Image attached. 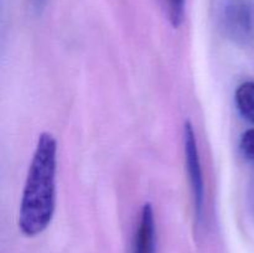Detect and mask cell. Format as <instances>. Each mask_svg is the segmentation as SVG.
Wrapping results in <instances>:
<instances>
[{
    "label": "cell",
    "mask_w": 254,
    "mask_h": 253,
    "mask_svg": "<svg viewBox=\"0 0 254 253\" xmlns=\"http://www.w3.org/2000/svg\"><path fill=\"white\" fill-rule=\"evenodd\" d=\"M31 4H32V6H34L35 10H37V11H41V10L45 7V5L47 4V0H31Z\"/></svg>",
    "instance_id": "ba28073f"
},
{
    "label": "cell",
    "mask_w": 254,
    "mask_h": 253,
    "mask_svg": "<svg viewBox=\"0 0 254 253\" xmlns=\"http://www.w3.org/2000/svg\"><path fill=\"white\" fill-rule=\"evenodd\" d=\"M226 34L237 44H248L254 37V10L246 0H232L222 15Z\"/></svg>",
    "instance_id": "3957f363"
},
{
    "label": "cell",
    "mask_w": 254,
    "mask_h": 253,
    "mask_svg": "<svg viewBox=\"0 0 254 253\" xmlns=\"http://www.w3.org/2000/svg\"><path fill=\"white\" fill-rule=\"evenodd\" d=\"M235 101L241 116L254 124V82L246 81L237 87Z\"/></svg>",
    "instance_id": "5b68a950"
},
{
    "label": "cell",
    "mask_w": 254,
    "mask_h": 253,
    "mask_svg": "<svg viewBox=\"0 0 254 253\" xmlns=\"http://www.w3.org/2000/svg\"><path fill=\"white\" fill-rule=\"evenodd\" d=\"M57 140L51 133H41L30 163L19 210V230L26 237L44 232L56 208Z\"/></svg>",
    "instance_id": "6da1fadb"
},
{
    "label": "cell",
    "mask_w": 254,
    "mask_h": 253,
    "mask_svg": "<svg viewBox=\"0 0 254 253\" xmlns=\"http://www.w3.org/2000/svg\"><path fill=\"white\" fill-rule=\"evenodd\" d=\"M240 149L243 156L254 164V128L248 129L241 136Z\"/></svg>",
    "instance_id": "52a82bcc"
},
{
    "label": "cell",
    "mask_w": 254,
    "mask_h": 253,
    "mask_svg": "<svg viewBox=\"0 0 254 253\" xmlns=\"http://www.w3.org/2000/svg\"><path fill=\"white\" fill-rule=\"evenodd\" d=\"M165 6L170 24L175 29L180 27L185 19L186 0H165Z\"/></svg>",
    "instance_id": "8992f818"
},
{
    "label": "cell",
    "mask_w": 254,
    "mask_h": 253,
    "mask_svg": "<svg viewBox=\"0 0 254 253\" xmlns=\"http://www.w3.org/2000/svg\"><path fill=\"white\" fill-rule=\"evenodd\" d=\"M156 252V226L154 208L150 202L144 203L134 233L131 253Z\"/></svg>",
    "instance_id": "277c9868"
},
{
    "label": "cell",
    "mask_w": 254,
    "mask_h": 253,
    "mask_svg": "<svg viewBox=\"0 0 254 253\" xmlns=\"http://www.w3.org/2000/svg\"><path fill=\"white\" fill-rule=\"evenodd\" d=\"M184 151H185V164L192 191L195 217L197 222L202 218L203 201H205V183H203L202 168H201L200 154H198L197 140L193 126L190 121L184 126Z\"/></svg>",
    "instance_id": "7a4b0ae2"
}]
</instances>
